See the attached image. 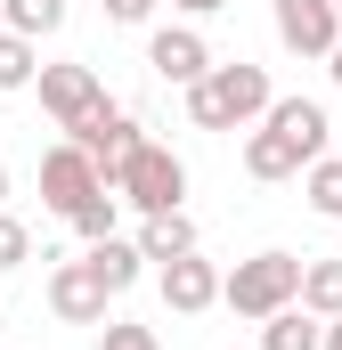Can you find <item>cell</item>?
Returning a JSON list of instances; mask_svg holds the SVG:
<instances>
[{
	"instance_id": "cell-20",
	"label": "cell",
	"mask_w": 342,
	"mask_h": 350,
	"mask_svg": "<svg viewBox=\"0 0 342 350\" xmlns=\"http://www.w3.org/2000/svg\"><path fill=\"white\" fill-rule=\"evenodd\" d=\"M25 261H33V228H25L16 212H0V277H8V269H25Z\"/></svg>"
},
{
	"instance_id": "cell-2",
	"label": "cell",
	"mask_w": 342,
	"mask_h": 350,
	"mask_svg": "<svg viewBox=\"0 0 342 350\" xmlns=\"http://www.w3.org/2000/svg\"><path fill=\"white\" fill-rule=\"evenodd\" d=\"M269 66H212L204 82H187V122L196 131H253L261 114H269Z\"/></svg>"
},
{
	"instance_id": "cell-14",
	"label": "cell",
	"mask_w": 342,
	"mask_h": 350,
	"mask_svg": "<svg viewBox=\"0 0 342 350\" xmlns=\"http://www.w3.org/2000/svg\"><path fill=\"white\" fill-rule=\"evenodd\" d=\"M318 326H326V318H310L302 301H285V310L261 318V350H318Z\"/></svg>"
},
{
	"instance_id": "cell-26",
	"label": "cell",
	"mask_w": 342,
	"mask_h": 350,
	"mask_svg": "<svg viewBox=\"0 0 342 350\" xmlns=\"http://www.w3.org/2000/svg\"><path fill=\"white\" fill-rule=\"evenodd\" d=\"M0 204H8V163H0Z\"/></svg>"
},
{
	"instance_id": "cell-8",
	"label": "cell",
	"mask_w": 342,
	"mask_h": 350,
	"mask_svg": "<svg viewBox=\"0 0 342 350\" xmlns=\"http://www.w3.org/2000/svg\"><path fill=\"white\" fill-rule=\"evenodd\" d=\"M277 8V41L293 49V57H326L342 41V16H334V0H269Z\"/></svg>"
},
{
	"instance_id": "cell-11",
	"label": "cell",
	"mask_w": 342,
	"mask_h": 350,
	"mask_svg": "<svg viewBox=\"0 0 342 350\" xmlns=\"http://www.w3.org/2000/svg\"><path fill=\"white\" fill-rule=\"evenodd\" d=\"M155 269H163L155 277L163 285V310H179V318H196V310L220 301V269L204 261V253H179V261H155Z\"/></svg>"
},
{
	"instance_id": "cell-9",
	"label": "cell",
	"mask_w": 342,
	"mask_h": 350,
	"mask_svg": "<svg viewBox=\"0 0 342 350\" xmlns=\"http://www.w3.org/2000/svg\"><path fill=\"white\" fill-rule=\"evenodd\" d=\"M106 301H114V293L90 277V261H57L49 269V310H57L66 326H106Z\"/></svg>"
},
{
	"instance_id": "cell-27",
	"label": "cell",
	"mask_w": 342,
	"mask_h": 350,
	"mask_svg": "<svg viewBox=\"0 0 342 350\" xmlns=\"http://www.w3.org/2000/svg\"><path fill=\"white\" fill-rule=\"evenodd\" d=\"M334 16H342V0H334Z\"/></svg>"
},
{
	"instance_id": "cell-6",
	"label": "cell",
	"mask_w": 342,
	"mask_h": 350,
	"mask_svg": "<svg viewBox=\"0 0 342 350\" xmlns=\"http://www.w3.org/2000/svg\"><path fill=\"white\" fill-rule=\"evenodd\" d=\"M98 187H106V179H98V163H90V155L74 147V139L41 155V204H49L57 220H74V212H82V204L98 196Z\"/></svg>"
},
{
	"instance_id": "cell-24",
	"label": "cell",
	"mask_w": 342,
	"mask_h": 350,
	"mask_svg": "<svg viewBox=\"0 0 342 350\" xmlns=\"http://www.w3.org/2000/svg\"><path fill=\"white\" fill-rule=\"evenodd\" d=\"M171 8H187V16H212V8H228V0H171Z\"/></svg>"
},
{
	"instance_id": "cell-15",
	"label": "cell",
	"mask_w": 342,
	"mask_h": 350,
	"mask_svg": "<svg viewBox=\"0 0 342 350\" xmlns=\"http://www.w3.org/2000/svg\"><path fill=\"white\" fill-rule=\"evenodd\" d=\"M310 318H342V261H302V293H293Z\"/></svg>"
},
{
	"instance_id": "cell-13",
	"label": "cell",
	"mask_w": 342,
	"mask_h": 350,
	"mask_svg": "<svg viewBox=\"0 0 342 350\" xmlns=\"http://www.w3.org/2000/svg\"><path fill=\"white\" fill-rule=\"evenodd\" d=\"M147 261H179V253H196V220L187 212H147V228L131 237Z\"/></svg>"
},
{
	"instance_id": "cell-19",
	"label": "cell",
	"mask_w": 342,
	"mask_h": 350,
	"mask_svg": "<svg viewBox=\"0 0 342 350\" xmlns=\"http://www.w3.org/2000/svg\"><path fill=\"white\" fill-rule=\"evenodd\" d=\"M114 204H122V196H114V187H98V196H90V204L74 212V220H66V228H74L82 245H98V237H114Z\"/></svg>"
},
{
	"instance_id": "cell-18",
	"label": "cell",
	"mask_w": 342,
	"mask_h": 350,
	"mask_svg": "<svg viewBox=\"0 0 342 350\" xmlns=\"http://www.w3.org/2000/svg\"><path fill=\"white\" fill-rule=\"evenodd\" d=\"M33 74H41V57H33V41L0 25V90H33Z\"/></svg>"
},
{
	"instance_id": "cell-10",
	"label": "cell",
	"mask_w": 342,
	"mask_h": 350,
	"mask_svg": "<svg viewBox=\"0 0 342 350\" xmlns=\"http://www.w3.org/2000/svg\"><path fill=\"white\" fill-rule=\"evenodd\" d=\"M147 66H155L171 90H187V82H204V74H212V49H204V33H196V25H163V33L147 41Z\"/></svg>"
},
{
	"instance_id": "cell-4",
	"label": "cell",
	"mask_w": 342,
	"mask_h": 350,
	"mask_svg": "<svg viewBox=\"0 0 342 350\" xmlns=\"http://www.w3.org/2000/svg\"><path fill=\"white\" fill-rule=\"evenodd\" d=\"M293 293H302V261H293V253H253V261H237L220 277V301H228L237 318H253V326L269 310H285Z\"/></svg>"
},
{
	"instance_id": "cell-22",
	"label": "cell",
	"mask_w": 342,
	"mask_h": 350,
	"mask_svg": "<svg viewBox=\"0 0 342 350\" xmlns=\"http://www.w3.org/2000/svg\"><path fill=\"white\" fill-rule=\"evenodd\" d=\"M106 16H114V25H147V16H155V0H106Z\"/></svg>"
},
{
	"instance_id": "cell-3",
	"label": "cell",
	"mask_w": 342,
	"mask_h": 350,
	"mask_svg": "<svg viewBox=\"0 0 342 350\" xmlns=\"http://www.w3.org/2000/svg\"><path fill=\"white\" fill-rule=\"evenodd\" d=\"M106 187H114L131 212H179V196H187V163H179L171 147H155V139H139Z\"/></svg>"
},
{
	"instance_id": "cell-1",
	"label": "cell",
	"mask_w": 342,
	"mask_h": 350,
	"mask_svg": "<svg viewBox=\"0 0 342 350\" xmlns=\"http://www.w3.org/2000/svg\"><path fill=\"white\" fill-rule=\"evenodd\" d=\"M326 106L318 98H269V114L253 122V139H245V172L261 187H277V179H302L318 155H326Z\"/></svg>"
},
{
	"instance_id": "cell-7",
	"label": "cell",
	"mask_w": 342,
	"mask_h": 350,
	"mask_svg": "<svg viewBox=\"0 0 342 350\" xmlns=\"http://www.w3.org/2000/svg\"><path fill=\"white\" fill-rule=\"evenodd\" d=\"M66 139H74V147H82L90 163H98V179H114V172H122V155H131V147H139V114H131V106H114V98H106V106H98V114H90V122H74V131H66Z\"/></svg>"
},
{
	"instance_id": "cell-23",
	"label": "cell",
	"mask_w": 342,
	"mask_h": 350,
	"mask_svg": "<svg viewBox=\"0 0 342 350\" xmlns=\"http://www.w3.org/2000/svg\"><path fill=\"white\" fill-rule=\"evenodd\" d=\"M318 350H342V318H326V326H318Z\"/></svg>"
},
{
	"instance_id": "cell-12",
	"label": "cell",
	"mask_w": 342,
	"mask_h": 350,
	"mask_svg": "<svg viewBox=\"0 0 342 350\" xmlns=\"http://www.w3.org/2000/svg\"><path fill=\"white\" fill-rule=\"evenodd\" d=\"M82 261H90V277H98L106 293H131V285H139V269H147V253H139L131 237H98Z\"/></svg>"
},
{
	"instance_id": "cell-25",
	"label": "cell",
	"mask_w": 342,
	"mask_h": 350,
	"mask_svg": "<svg viewBox=\"0 0 342 350\" xmlns=\"http://www.w3.org/2000/svg\"><path fill=\"white\" fill-rule=\"evenodd\" d=\"M326 66H334V90H342V41H334V49H326Z\"/></svg>"
},
{
	"instance_id": "cell-16",
	"label": "cell",
	"mask_w": 342,
	"mask_h": 350,
	"mask_svg": "<svg viewBox=\"0 0 342 350\" xmlns=\"http://www.w3.org/2000/svg\"><path fill=\"white\" fill-rule=\"evenodd\" d=\"M0 25H8V33H25V41H41V33H57V25H66V0H0Z\"/></svg>"
},
{
	"instance_id": "cell-17",
	"label": "cell",
	"mask_w": 342,
	"mask_h": 350,
	"mask_svg": "<svg viewBox=\"0 0 342 350\" xmlns=\"http://www.w3.org/2000/svg\"><path fill=\"white\" fill-rule=\"evenodd\" d=\"M302 196H310L318 220H342V155H318V163L302 172Z\"/></svg>"
},
{
	"instance_id": "cell-5",
	"label": "cell",
	"mask_w": 342,
	"mask_h": 350,
	"mask_svg": "<svg viewBox=\"0 0 342 350\" xmlns=\"http://www.w3.org/2000/svg\"><path fill=\"white\" fill-rule=\"evenodd\" d=\"M33 82H41V114H49L57 131H74V122H90V114L106 106V82H98V66H41Z\"/></svg>"
},
{
	"instance_id": "cell-21",
	"label": "cell",
	"mask_w": 342,
	"mask_h": 350,
	"mask_svg": "<svg viewBox=\"0 0 342 350\" xmlns=\"http://www.w3.org/2000/svg\"><path fill=\"white\" fill-rule=\"evenodd\" d=\"M98 350H163V342H155V326H131V318H106V326H98Z\"/></svg>"
}]
</instances>
